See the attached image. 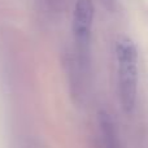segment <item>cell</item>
I'll return each mask as SVG.
<instances>
[{"label": "cell", "mask_w": 148, "mask_h": 148, "mask_svg": "<svg viewBox=\"0 0 148 148\" xmlns=\"http://www.w3.org/2000/svg\"><path fill=\"white\" fill-rule=\"evenodd\" d=\"M95 7L92 0H77L73 9L72 30L77 69L86 77L91 64V39Z\"/></svg>", "instance_id": "7a4b0ae2"}, {"label": "cell", "mask_w": 148, "mask_h": 148, "mask_svg": "<svg viewBox=\"0 0 148 148\" xmlns=\"http://www.w3.org/2000/svg\"><path fill=\"white\" fill-rule=\"evenodd\" d=\"M117 65V94L121 107L126 113L135 108L138 94V49L133 39L122 35L114 47Z\"/></svg>", "instance_id": "6da1fadb"}]
</instances>
